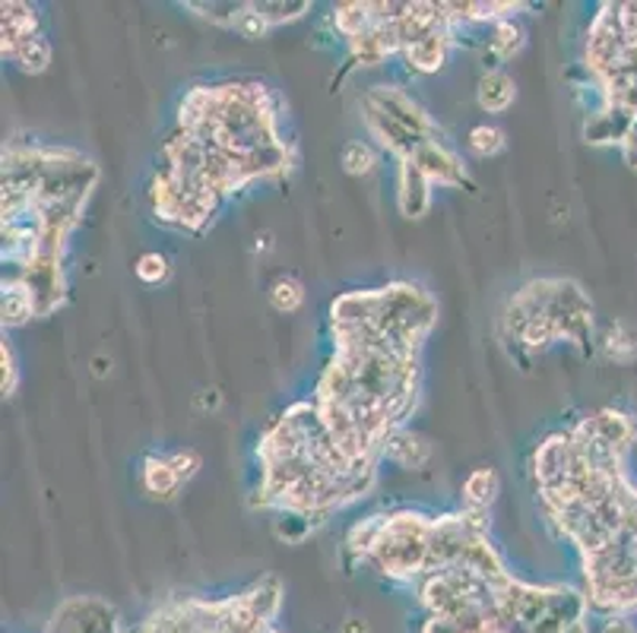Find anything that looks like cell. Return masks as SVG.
Listing matches in <instances>:
<instances>
[{
    "label": "cell",
    "instance_id": "1",
    "mask_svg": "<svg viewBox=\"0 0 637 633\" xmlns=\"http://www.w3.org/2000/svg\"><path fill=\"white\" fill-rule=\"evenodd\" d=\"M136 633H283L254 612L244 592L232 599H178L153 612Z\"/></svg>",
    "mask_w": 637,
    "mask_h": 633
},
{
    "label": "cell",
    "instance_id": "2",
    "mask_svg": "<svg viewBox=\"0 0 637 633\" xmlns=\"http://www.w3.org/2000/svg\"><path fill=\"white\" fill-rule=\"evenodd\" d=\"M428 529L432 517L418 510H396L384 517V529L368 551L365 564L394 583H418L428 561Z\"/></svg>",
    "mask_w": 637,
    "mask_h": 633
},
{
    "label": "cell",
    "instance_id": "3",
    "mask_svg": "<svg viewBox=\"0 0 637 633\" xmlns=\"http://www.w3.org/2000/svg\"><path fill=\"white\" fill-rule=\"evenodd\" d=\"M628 35L621 25V7L618 3H603L596 13L590 35H587V67L596 80L613 73L616 67L625 64L628 58Z\"/></svg>",
    "mask_w": 637,
    "mask_h": 633
},
{
    "label": "cell",
    "instance_id": "4",
    "mask_svg": "<svg viewBox=\"0 0 637 633\" xmlns=\"http://www.w3.org/2000/svg\"><path fill=\"white\" fill-rule=\"evenodd\" d=\"M7 283H22L26 292L32 295L36 302V314L48 317L54 314L58 307L64 305V269H61V257H51V254H36L32 263L20 269L13 279Z\"/></svg>",
    "mask_w": 637,
    "mask_h": 633
},
{
    "label": "cell",
    "instance_id": "5",
    "mask_svg": "<svg viewBox=\"0 0 637 633\" xmlns=\"http://www.w3.org/2000/svg\"><path fill=\"white\" fill-rule=\"evenodd\" d=\"M362 102H365V105H372V109H377L381 114H387V118L396 121L400 127L413 131L416 136H422V140H438V131H435L432 118H428L425 109L418 105L410 92H403V89L374 86V89H368V95H365Z\"/></svg>",
    "mask_w": 637,
    "mask_h": 633
},
{
    "label": "cell",
    "instance_id": "6",
    "mask_svg": "<svg viewBox=\"0 0 637 633\" xmlns=\"http://www.w3.org/2000/svg\"><path fill=\"white\" fill-rule=\"evenodd\" d=\"M406 162H413L422 175L428 177L432 184H441V187H463V184H469L463 162L457 159L454 150L444 146V140H425Z\"/></svg>",
    "mask_w": 637,
    "mask_h": 633
},
{
    "label": "cell",
    "instance_id": "7",
    "mask_svg": "<svg viewBox=\"0 0 637 633\" xmlns=\"http://www.w3.org/2000/svg\"><path fill=\"white\" fill-rule=\"evenodd\" d=\"M574 440L568 431H558V435H549L533 453V472H536V481L539 488H549L555 481L568 479V472L574 469Z\"/></svg>",
    "mask_w": 637,
    "mask_h": 633
},
{
    "label": "cell",
    "instance_id": "8",
    "mask_svg": "<svg viewBox=\"0 0 637 633\" xmlns=\"http://www.w3.org/2000/svg\"><path fill=\"white\" fill-rule=\"evenodd\" d=\"M635 121L637 114H631V111L603 102L599 109L587 114V121H584V140H587L590 146H618V150H621V143H625V136L631 133Z\"/></svg>",
    "mask_w": 637,
    "mask_h": 633
},
{
    "label": "cell",
    "instance_id": "9",
    "mask_svg": "<svg viewBox=\"0 0 637 633\" xmlns=\"http://www.w3.org/2000/svg\"><path fill=\"white\" fill-rule=\"evenodd\" d=\"M454 35H457L454 25H441L435 32H428L425 39H418L416 44H410L403 51L410 70H416V73H438L441 67L447 64V54L454 48Z\"/></svg>",
    "mask_w": 637,
    "mask_h": 633
},
{
    "label": "cell",
    "instance_id": "10",
    "mask_svg": "<svg viewBox=\"0 0 637 633\" xmlns=\"http://www.w3.org/2000/svg\"><path fill=\"white\" fill-rule=\"evenodd\" d=\"M42 35L39 32V10L22 3V0H10L0 7V39H3V58L17 48V44L29 42Z\"/></svg>",
    "mask_w": 637,
    "mask_h": 633
},
{
    "label": "cell",
    "instance_id": "11",
    "mask_svg": "<svg viewBox=\"0 0 637 633\" xmlns=\"http://www.w3.org/2000/svg\"><path fill=\"white\" fill-rule=\"evenodd\" d=\"M432 181L418 172L413 162H400V191H396V203L400 213L406 218H422L432 206Z\"/></svg>",
    "mask_w": 637,
    "mask_h": 633
},
{
    "label": "cell",
    "instance_id": "12",
    "mask_svg": "<svg viewBox=\"0 0 637 633\" xmlns=\"http://www.w3.org/2000/svg\"><path fill=\"white\" fill-rule=\"evenodd\" d=\"M381 457H387L391 462H396L400 469H425L428 459H432V443L403 425V428H396L394 435L384 440Z\"/></svg>",
    "mask_w": 637,
    "mask_h": 633
},
{
    "label": "cell",
    "instance_id": "13",
    "mask_svg": "<svg viewBox=\"0 0 637 633\" xmlns=\"http://www.w3.org/2000/svg\"><path fill=\"white\" fill-rule=\"evenodd\" d=\"M514 99H517V86H514L510 73L498 70V67H492V70H485L483 76H479L476 102H479V109L483 111H488V114H502V111H507L514 105Z\"/></svg>",
    "mask_w": 637,
    "mask_h": 633
},
{
    "label": "cell",
    "instance_id": "14",
    "mask_svg": "<svg viewBox=\"0 0 637 633\" xmlns=\"http://www.w3.org/2000/svg\"><path fill=\"white\" fill-rule=\"evenodd\" d=\"M590 431L596 440H603L606 447H613L618 453H628L631 440H635V421L628 416H621L616 409H599L587 418Z\"/></svg>",
    "mask_w": 637,
    "mask_h": 633
},
{
    "label": "cell",
    "instance_id": "15",
    "mask_svg": "<svg viewBox=\"0 0 637 633\" xmlns=\"http://www.w3.org/2000/svg\"><path fill=\"white\" fill-rule=\"evenodd\" d=\"M498 491H502V479H498V472L492 466L473 469L463 481V510H485L488 513V507L495 503Z\"/></svg>",
    "mask_w": 637,
    "mask_h": 633
},
{
    "label": "cell",
    "instance_id": "16",
    "mask_svg": "<svg viewBox=\"0 0 637 633\" xmlns=\"http://www.w3.org/2000/svg\"><path fill=\"white\" fill-rule=\"evenodd\" d=\"M524 44H527V32H524V25L514 20V17L492 22V35H488V51H492V58L510 61V58H517V54L524 51Z\"/></svg>",
    "mask_w": 637,
    "mask_h": 633
},
{
    "label": "cell",
    "instance_id": "17",
    "mask_svg": "<svg viewBox=\"0 0 637 633\" xmlns=\"http://www.w3.org/2000/svg\"><path fill=\"white\" fill-rule=\"evenodd\" d=\"M140 481L143 488L155 494V498H172L178 488H181V479L172 469L169 457H146L143 459V469H140Z\"/></svg>",
    "mask_w": 637,
    "mask_h": 633
},
{
    "label": "cell",
    "instance_id": "18",
    "mask_svg": "<svg viewBox=\"0 0 637 633\" xmlns=\"http://www.w3.org/2000/svg\"><path fill=\"white\" fill-rule=\"evenodd\" d=\"M333 25L343 39H358L362 32H368L374 25L372 3H362V0H350V3H336L333 7Z\"/></svg>",
    "mask_w": 637,
    "mask_h": 633
},
{
    "label": "cell",
    "instance_id": "19",
    "mask_svg": "<svg viewBox=\"0 0 637 633\" xmlns=\"http://www.w3.org/2000/svg\"><path fill=\"white\" fill-rule=\"evenodd\" d=\"M327 513H295V510H280L276 520H273V532L276 539H283L289 545H299L305 542L317 525L324 523Z\"/></svg>",
    "mask_w": 637,
    "mask_h": 633
},
{
    "label": "cell",
    "instance_id": "20",
    "mask_svg": "<svg viewBox=\"0 0 637 633\" xmlns=\"http://www.w3.org/2000/svg\"><path fill=\"white\" fill-rule=\"evenodd\" d=\"M603 351L616 365H631L637 358V327L635 324H609L603 336Z\"/></svg>",
    "mask_w": 637,
    "mask_h": 633
},
{
    "label": "cell",
    "instance_id": "21",
    "mask_svg": "<svg viewBox=\"0 0 637 633\" xmlns=\"http://www.w3.org/2000/svg\"><path fill=\"white\" fill-rule=\"evenodd\" d=\"M32 317H39V314H36V302L26 292V285L3 283V327L17 329L29 324Z\"/></svg>",
    "mask_w": 637,
    "mask_h": 633
},
{
    "label": "cell",
    "instance_id": "22",
    "mask_svg": "<svg viewBox=\"0 0 637 633\" xmlns=\"http://www.w3.org/2000/svg\"><path fill=\"white\" fill-rule=\"evenodd\" d=\"M384 517H387V513H374V517H365V520L352 523V529L346 532V551H350L355 561L365 564L368 551H372L377 535H381V529H384Z\"/></svg>",
    "mask_w": 637,
    "mask_h": 633
},
{
    "label": "cell",
    "instance_id": "23",
    "mask_svg": "<svg viewBox=\"0 0 637 633\" xmlns=\"http://www.w3.org/2000/svg\"><path fill=\"white\" fill-rule=\"evenodd\" d=\"M7 58L20 67L22 73H44L48 64H51V44H48L44 35H36V39H29V42L17 44Z\"/></svg>",
    "mask_w": 637,
    "mask_h": 633
},
{
    "label": "cell",
    "instance_id": "24",
    "mask_svg": "<svg viewBox=\"0 0 637 633\" xmlns=\"http://www.w3.org/2000/svg\"><path fill=\"white\" fill-rule=\"evenodd\" d=\"M254 10L264 17L270 25H286V22L302 20L305 13L311 10V0H261V3H254Z\"/></svg>",
    "mask_w": 637,
    "mask_h": 633
},
{
    "label": "cell",
    "instance_id": "25",
    "mask_svg": "<svg viewBox=\"0 0 637 633\" xmlns=\"http://www.w3.org/2000/svg\"><path fill=\"white\" fill-rule=\"evenodd\" d=\"M270 305L276 307L280 314H295L299 307L305 305V285L292 279V276H280L270 288Z\"/></svg>",
    "mask_w": 637,
    "mask_h": 633
},
{
    "label": "cell",
    "instance_id": "26",
    "mask_svg": "<svg viewBox=\"0 0 637 633\" xmlns=\"http://www.w3.org/2000/svg\"><path fill=\"white\" fill-rule=\"evenodd\" d=\"M340 165H343V172H346V175L362 177V175H368L374 165H377V155H374V150L365 143V140H352V143L343 146Z\"/></svg>",
    "mask_w": 637,
    "mask_h": 633
},
{
    "label": "cell",
    "instance_id": "27",
    "mask_svg": "<svg viewBox=\"0 0 637 633\" xmlns=\"http://www.w3.org/2000/svg\"><path fill=\"white\" fill-rule=\"evenodd\" d=\"M524 349L529 351H539V349H549L552 343H562L558 339V327H555V320H552L549 314H543V317H536V320H529L527 329L520 333V339H517Z\"/></svg>",
    "mask_w": 637,
    "mask_h": 633
},
{
    "label": "cell",
    "instance_id": "28",
    "mask_svg": "<svg viewBox=\"0 0 637 633\" xmlns=\"http://www.w3.org/2000/svg\"><path fill=\"white\" fill-rule=\"evenodd\" d=\"M466 143H469L473 155H479V159H492V155H498L502 150H505V133L498 131V127H492V124H479V127H473V131H469Z\"/></svg>",
    "mask_w": 637,
    "mask_h": 633
},
{
    "label": "cell",
    "instance_id": "29",
    "mask_svg": "<svg viewBox=\"0 0 637 633\" xmlns=\"http://www.w3.org/2000/svg\"><path fill=\"white\" fill-rule=\"evenodd\" d=\"M188 10H194L198 17H203V20L216 22V25H235V20H239V13L244 10V3H203V0H191L188 3Z\"/></svg>",
    "mask_w": 637,
    "mask_h": 633
},
{
    "label": "cell",
    "instance_id": "30",
    "mask_svg": "<svg viewBox=\"0 0 637 633\" xmlns=\"http://www.w3.org/2000/svg\"><path fill=\"white\" fill-rule=\"evenodd\" d=\"M242 39H247V42H257V39H264L266 32L273 29L270 22L254 10V3H244V10L239 13V20H235V25H232Z\"/></svg>",
    "mask_w": 637,
    "mask_h": 633
},
{
    "label": "cell",
    "instance_id": "31",
    "mask_svg": "<svg viewBox=\"0 0 637 633\" xmlns=\"http://www.w3.org/2000/svg\"><path fill=\"white\" fill-rule=\"evenodd\" d=\"M133 273H136V279H140V283H146V285L165 283V279H169V261H165L162 254L150 251V254H143V257L136 261Z\"/></svg>",
    "mask_w": 637,
    "mask_h": 633
},
{
    "label": "cell",
    "instance_id": "32",
    "mask_svg": "<svg viewBox=\"0 0 637 633\" xmlns=\"http://www.w3.org/2000/svg\"><path fill=\"white\" fill-rule=\"evenodd\" d=\"M169 462H172V469L178 472V479H181V484L184 481H191L194 476L200 472V466H203V459H200L198 450H191V447H184V450H175L172 457H169Z\"/></svg>",
    "mask_w": 637,
    "mask_h": 633
},
{
    "label": "cell",
    "instance_id": "33",
    "mask_svg": "<svg viewBox=\"0 0 637 633\" xmlns=\"http://www.w3.org/2000/svg\"><path fill=\"white\" fill-rule=\"evenodd\" d=\"M0 365H3V384H0V390H3V396H13L17 394V384H20V371H17L13 349H10L7 343L0 346Z\"/></svg>",
    "mask_w": 637,
    "mask_h": 633
},
{
    "label": "cell",
    "instance_id": "34",
    "mask_svg": "<svg viewBox=\"0 0 637 633\" xmlns=\"http://www.w3.org/2000/svg\"><path fill=\"white\" fill-rule=\"evenodd\" d=\"M599 633H637L635 621L628 614H616V617H606Z\"/></svg>",
    "mask_w": 637,
    "mask_h": 633
},
{
    "label": "cell",
    "instance_id": "35",
    "mask_svg": "<svg viewBox=\"0 0 637 633\" xmlns=\"http://www.w3.org/2000/svg\"><path fill=\"white\" fill-rule=\"evenodd\" d=\"M621 155H625V165L637 172V121L635 127H631V133L625 136V143H621Z\"/></svg>",
    "mask_w": 637,
    "mask_h": 633
},
{
    "label": "cell",
    "instance_id": "36",
    "mask_svg": "<svg viewBox=\"0 0 637 633\" xmlns=\"http://www.w3.org/2000/svg\"><path fill=\"white\" fill-rule=\"evenodd\" d=\"M340 633H372V624L365 617H346Z\"/></svg>",
    "mask_w": 637,
    "mask_h": 633
},
{
    "label": "cell",
    "instance_id": "37",
    "mask_svg": "<svg viewBox=\"0 0 637 633\" xmlns=\"http://www.w3.org/2000/svg\"><path fill=\"white\" fill-rule=\"evenodd\" d=\"M220 402H222V396H220V390H203V394L198 396V409H220Z\"/></svg>",
    "mask_w": 637,
    "mask_h": 633
},
{
    "label": "cell",
    "instance_id": "38",
    "mask_svg": "<svg viewBox=\"0 0 637 633\" xmlns=\"http://www.w3.org/2000/svg\"><path fill=\"white\" fill-rule=\"evenodd\" d=\"M109 371H111V361H105L102 355H99V358H92V374H95V377H105Z\"/></svg>",
    "mask_w": 637,
    "mask_h": 633
},
{
    "label": "cell",
    "instance_id": "39",
    "mask_svg": "<svg viewBox=\"0 0 637 633\" xmlns=\"http://www.w3.org/2000/svg\"><path fill=\"white\" fill-rule=\"evenodd\" d=\"M273 247V241H270V232L264 235H257V244H254V251H270Z\"/></svg>",
    "mask_w": 637,
    "mask_h": 633
},
{
    "label": "cell",
    "instance_id": "40",
    "mask_svg": "<svg viewBox=\"0 0 637 633\" xmlns=\"http://www.w3.org/2000/svg\"><path fill=\"white\" fill-rule=\"evenodd\" d=\"M568 633H587V621H584V624H577V627H572Z\"/></svg>",
    "mask_w": 637,
    "mask_h": 633
}]
</instances>
